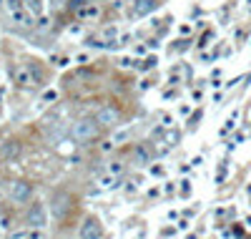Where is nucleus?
<instances>
[{
	"label": "nucleus",
	"mask_w": 251,
	"mask_h": 239,
	"mask_svg": "<svg viewBox=\"0 0 251 239\" xmlns=\"http://www.w3.org/2000/svg\"><path fill=\"white\" fill-rule=\"evenodd\" d=\"M98 118H81V121L73 124V136L78 141H91L98 136Z\"/></svg>",
	"instance_id": "1"
},
{
	"label": "nucleus",
	"mask_w": 251,
	"mask_h": 239,
	"mask_svg": "<svg viewBox=\"0 0 251 239\" xmlns=\"http://www.w3.org/2000/svg\"><path fill=\"white\" fill-rule=\"evenodd\" d=\"M103 237V227L96 217H88L81 227V239H100Z\"/></svg>",
	"instance_id": "2"
},
{
	"label": "nucleus",
	"mask_w": 251,
	"mask_h": 239,
	"mask_svg": "<svg viewBox=\"0 0 251 239\" xmlns=\"http://www.w3.org/2000/svg\"><path fill=\"white\" fill-rule=\"evenodd\" d=\"M31 194H33L31 184H25V182H13L10 184V199L13 202H18V204L31 202Z\"/></svg>",
	"instance_id": "3"
},
{
	"label": "nucleus",
	"mask_w": 251,
	"mask_h": 239,
	"mask_svg": "<svg viewBox=\"0 0 251 239\" xmlns=\"http://www.w3.org/2000/svg\"><path fill=\"white\" fill-rule=\"evenodd\" d=\"M156 8V0H134L128 8V16L131 18H143V16H149V13H153Z\"/></svg>",
	"instance_id": "4"
},
{
	"label": "nucleus",
	"mask_w": 251,
	"mask_h": 239,
	"mask_svg": "<svg viewBox=\"0 0 251 239\" xmlns=\"http://www.w3.org/2000/svg\"><path fill=\"white\" fill-rule=\"evenodd\" d=\"M70 197H68V194H58V197L53 199V204H50V214L55 217V219H63L66 217V212H68V209H70Z\"/></svg>",
	"instance_id": "5"
},
{
	"label": "nucleus",
	"mask_w": 251,
	"mask_h": 239,
	"mask_svg": "<svg viewBox=\"0 0 251 239\" xmlns=\"http://www.w3.org/2000/svg\"><path fill=\"white\" fill-rule=\"evenodd\" d=\"M46 221H48V217H46V209H43V204H33L31 212H28V224L40 229V227H46Z\"/></svg>",
	"instance_id": "6"
},
{
	"label": "nucleus",
	"mask_w": 251,
	"mask_h": 239,
	"mask_svg": "<svg viewBox=\"0 0 251 239\" xmlns=\"http://www.w3.org/2000/svg\"><path fill=\"white\" fill-rule=\"evenodd\" d=\"M98 124L100 126H116L118 124V109H113V106H103L100 111H98Z\"/></svg>",
	"instance_id": "7"
},
{
	"label": "nucleus",
	"mask_w": 251,
	"mask_h": 239,
	"mask_svg": "<svg viewBox=\"0 0 251 239\" xmlns=\"http://www.w3.org/2000/svg\"><path fill=\"white\" fill-rule=\"evenodd\" d=\"M20 154V144L18 141H5L3 146H0V156H3V159H16Z\"/></svg>",
	"instance_id": "8"
},
{
	"label": "nucleus",
	"mask_w": 251,
	"mask_h": 239,
	"mask_svg": "<svg viewBox=\"0 0 251 239\" xmlns=\"http://www.w3.org/2000/svg\"><path fill=\"white\" fill-rule=\"evenodd\" d=\"M76 16L81 18V20H88V18H98V5H81L78 10H76Z\"/></svg>",
	"instance_id": "9"
},
{
	"label": "nucleus",
	"mask_w": 251,
	"mask_h": 239,
	"mask_svg": "<svg viewBox=\"0 0 251 239\" xmlns=\"http://www.w3.org/2000/svg\"><path fill=\"white\" fill-rule=\"evenodd\" d=\"M149 159H151V156H149V151H146L143 146H136V148H134V161L138 164V166H146Z\"/></svg>",
	"instance_id": "10"
},
{
	"label": "nucleus",
	"mask_w": 251,
	"mask_h": 239,
	"mask_svg": "<svg viewBox=\"0 0 251 239\" xmlns=\"http://www.w3.org/2000/svg\"><path fill=\"white\" fill-rule=\"evenodd\" d=\"M10 16L18 25H33V16H28V13H23V10H16V13H10Z\"/></svg>",
	"instance_id": "11"
},
{
	"label": "nucleus",
	"mask_w": 251,
	"mask_h": 239,
	"mask_svg": "<svg viewBox=\"0 0 251 239\" xmlns=\"http://www.w3.org/2000/svg\"><path fill=\"white\" fill-rule=\"evenodd\" d=\"M25 8L31 10V16H40L43 13V5H40V0H23Z\"/></svg>",
	"instance_id": "12"
},
{
	"label": "nucleus",
	"mask_w": 251,
	"mask_h": 239,
	"mask_svg": "<svg viewBox=\"0 0 251 239\" xmlns=\"http://www.w3.org/2000/svg\"><path fill=\"white\" fill-rule=\"evenodd\" d=\"M100 186H103V189H116V186H118V179H116L113 174H111V176H103V179H100Z\"/></svg>",
	"instance_id": "13"
},
{
	"label": "nucleus",
	"mask_w": 251,
	"mask_h": 239,
	"mask_svg": "<svg viewBox=\"0 0 251 239\" xmlns=\"http://www.w3.org/2000/svg\"><path fill=\"white\" fill-rule=\"evenodd\" d=\"M23 0H5V8H8V13H16V10H23Z\"/></svg>",
	"instance_id": "14"
},
{
	"label": "nucleus",
	"mask_w": 251,
	"mask_h": 239,
	"mask_svg": "<svg viewBox=\"0 0 251 239\" xmlns=\"http://www.w3.org/2000/svg\"><path fill=\"white\" fill-rule=\"evenodd\" d=\"M18 83H20V86H28V83H31V73L20 71V73H18Z\"/></svg>",
	"instance_id": "15"
},
{
	"label": "nucleus",
	"mask_w": 251,
	"mask_h": 239,
	"mask_svg": "<svg viewBox=\"0 0 251 239\" xmlns=\"http://www.w3.org/2000/svg\"><path fill=\"white\" fill-rule=\"evenodd\" d=\"M128 139V131H118L116 136H113V144H121V141H126Z\"/></svg>",
	"instance_id": "16"
},
{
	"label": "nucleus",
	"mask_w": 251,
	"mask_h": 239,
	"mask_svg": "<svg viewBox=\"0 0 251 239\" xmlns=\"http://www.w3.org/2000/svg\"><path fill=\"white\" fill-rule=\"evenodd\" d=\"M58 98V91H46V96H43V101H55Z\"/></svg>",
	"instance_id": "17"
},
{
	"label": "nucleus",
	"mask_w": 251,
	"mask_h": 239,
	"mask_svg": "<svg viewBox=\"0 0 251 239\" xmlns=\"http://www.w3.org/2000/svg\"><path fill=\"white\" fill-rule=\"evenodd\" d=\"M156 66V58L151 55V58H146V61H143V68H153Z\"/></svg>",
	"instance_id": "18"
},
{
	"label": "nucleus",
	"mask_w": 251,
	"mask_h": 239,
	"mask_svg": "<svg viewBox=\"0 0 251 239\" xmlns=\"http://www.w3.org/2000/svg\"><path fill=\"white\" fill-rule=\"evenodd\" d=\"M123 171V164H113V166H111V174L116 176V174H121Z\"/></svg>",
	"instance_id": "19"
},
{
	"label": "nucleus",
	"mask_w": 251,
	"mask_h": 239,
	"mask_svg": "<svg viewBox=\"0 0 251 239\" xmlns=\"http://www.w3.org/2000/svg\"><path fill=\"white\" fill-rule=\"evenodd\" d=\"M0 199H3V191H0Z\"/></svg>",
	"instance_id": "20"
},
{
	"label": "nucleus",
	"mask_w": 251,
	"mask_h": 239,
	"mask_svg": "<svg viewBox=\"0 0 251 239\" xmlns=\"http://www.w3.org/2000/svg\"><path fill=\"white\" fill-rule=\"evenodd\" d=\"M249 3H251V0H249Z\"/></svg>",
	"instance_id": "21"
}]
</instances>
